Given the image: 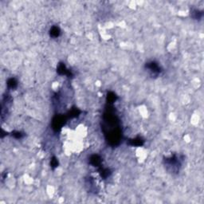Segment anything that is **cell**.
<instances>
[{
    "label": "cell",
    "instance_id": "6da1fadb",
    "mask_svg": "<svg viewBox=\"0 0 204 204\" xmlns=\"http://www.w3.org/2000/svg\"><path fill=\"white\" fill-rule=\"evenodd\" d=\"M164 161L167 170L171 172H178L182 165V161L180 160V157L178 156L177 155H174L170 157L165 158Z\"/></svg>",
    "mask_w": 204,
    "mask_h": 204
},
{
    "label": "cell",
    "instance_id": "277c9868",
    "mask_svg": "<svg viewBox=\"0 0 204 204\" xmlns=\"http://www.w3.org/2000/svg\"><path fill=\"white\" fill-rule=\"evenodd\" d=\"M60 34H61V30H60V28H59L58 26H53L51 27V29H50V37L56 38V37H59V36H60Z\"/></svg>",
    "mask_w": 204,
    "mask_h": 204
},
{
    "label": "cell",
    "instance_id": "30bf717a",
    "mask_svg": "<svg viewBox=\"0 0 204 204\" xmlns=\"http://www.w3.org/2000/svg\"><path fill=\"white\" fill-rule=\"evenodd\" d=\"M12 136H15L17 139H19V138H22V134L21 132H15V133H13Z\"/></svg>",
    "mask_w": 204,
    "mask_h": 204
},
{
    "label": "cell",
    "instance_id": "5b68a950",
    "mask_svg": "<svg viewBox=\"0 0 204 204\" xmlns=\"http://www.w3.org/2000/svg\"><path fill=\"white\" fill-rule=\"evenodd\" d=\"M101 163V159L97 155H93L90 158V164H93L94 167H98Z\"/></svg>",
    "mask_w": 204,
    "mask_h": 204
},
{
    "label": "cell",
    "instance_id": "7a4b0ae2",
    "mask_svg": "<svg viewBox=\"0 0 204 204\" xmlns=\"http://www.w3.org/2000/svg\"><path fill=\"white\" fill-rule=\"evenodd\" d=\"M145 67L146 69L150 73V74L152 75V77H158L162 72V69H161L160 65L155 62L146 63Z\"/></svg>",
    "mask_w": 204,
    "mask_h": 204
},
{
    "label": "cell",
    "instance_id": "8992f818",
    "mask_svg": "<svg viewBox=\"0 0 204 204\" xmlns=\"http://www.w3.org/2000/svg\"><path fill=\"white\" fill-rule=\"evenodd\" d=\"M57 72H58L60 75H67L68 74H70L69 70H68V69H66L65 64H63V63H60V64H59L58 67L57 69Z\"/></svg>",
    "mask_w": 204,
    "mask_h": 204
},
{
    "label": "cell",
    "instance_id": "ba28073f",
    "mask_svg": "<svg viewBox=\"0 0 204 204\" xmlns=\"http://www.w3.org/2000/svg\"><path fill=\"white\" fill-rule=\"evenodd\" d=\"M6 85H7V87H8L9 89L13 90V89L17 88V86H18V82H17V80H16L15 78H10V79L7 80Z\"/></svg>",
    "mask_w": 204,
    "mask_h": 204
},
{
    "label": "cell",
    "instance_id": "9c48e42d",
    "mask_svg": "<svg viewBox=\"0 0 204 204\" xmlns=\"http://www.w3.org/2000/svg\"><path fill=\"white\" fill-rule=\"evenodd\" d=\"M50 164L53 167H57L58 165V161L55 157L53 158V160H51V162H50Z\"/></svg>",
    "mask_w": 204,
    "mask_h": 204
},
{
    "label": "cell",
    "instance_id": "52a82bcc",
    "mask_svg": "<svg viewBox=\"0 0 204 204\" xmlns=\"http://www.w3.org/2000/svg\"><path fill=\"white\" fill-rule=\"evenodd\" d=\"M130 141H131L130 145L132 146H136V147H138V146H141L144 144V139H143L142 138H140V137H136L135 139H131Z\"/></svg>",
    "mask_w": 204,
    "mask_h": 204
},
{
    "label": "cell",
    "instance_id": "8fae6325",
    "mask_svg": "<svg viewBox=\"0 0 204 204\" xmlns=\"http://www.w3.org/2000/svg\"><path fill=\"white\" fill-rule=\"evenodd\" d=\"M108 103H112V102H115V101H116V95H114V94L112 93V95H109V96H108Z\"/></svg>",
    "mask_w": 204,
    "mask_h": 204
},
{
    "label": "cell",
    "instance_id": "3957f363",
    "mask_svg": "<svg viewBox=\"0 0 204 204\" xmlns=\"http://www.w3.org/2000/svg\"><path fill=\"white\" fill-rule=\"evenodd\" d=\"M203 11L197 9H193L191 11V17L195 20H200L203 18Z\"/></svg>",
    "mask_w": 204,
    "mask_h": 204
}]
</instances>
